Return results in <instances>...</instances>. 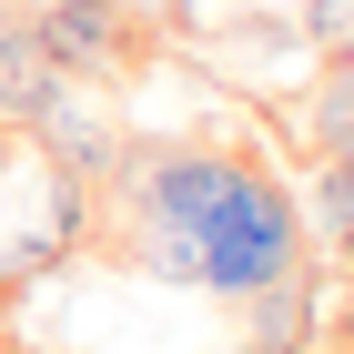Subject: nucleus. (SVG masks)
<instances>
[{
  "instance_id": "nucleus-4",
  "label": "nucleus",
  "mask_w": 354,
  "mask_h": 354,
  "mask_svg": "<svg viewBox=\"0 0 354 354\" xmlns=\"http://www.w3.org/2000/svg\"><path fill=\"white\" fill-rule=\"evenodd\" d=\"M61 91H71V71L41 51L30 10H0V132H30V122H41Z\"/></svg>"
},
{
  "instance_id": "nucleus-11",
  "label": "nucleus",
  "mask_w": 354,
  "mask_h": 354,
  "mask_svg": "<svg viewBox=\"0 0 354 354\" xmlns=\"http://www.w3.org/2000/svg\"><path fill=\"white\" fill-rule=\"evenodd\" d=\"M0 354H10V324H0Z\"/></svg>"
},
{
  "instance_id": "nucleus-9",
  "label": "nucleus",
  "mask_w": 354,
  "mask_h": 354,
  "mask_svg": "<svg viewBox=\"0 0 354 354\" xmlns=\"http://www.w3.org/2000/svg\"><path fill=\"white\" fill-rule=\"evenodd\" d=\"M304 30L314 51H354V0H304Z\"/></svg>"
},
{
  "instance_id": "nucleus-10",
  "label": "nucleus",
  "mask_w": 354,
  "mask_h": 354,
  "mask_svg": "<svg viewBox=\"0 0 354 354\" xmlns=\"http://www.w3.org/2000/svg\"><path fill=\"white\" fill-rule=\"evenodd\" d=\"M304 354H344V344H304Z\"/></svg>"
},
{
  "instance_id": "nucleus-8",
  "label": "nucleus",
  "mask_w": 354,
  "mask_h": 354,
  "mask_svg": "<svg viewBox=\"0 0 354 354\" xmlns=\"http://www.w3.org/2000/svg\"><path fill=\"white\" fill-rule=\"evenodd\" d=\"M51 263H61V243H51V233H10V243H0V294H21V283H41Z\"/></svg>"
},
{
  "instance_id": "nucleus-7",
  "label": "nucleus",
  "mask_w": 354,
  "mask_h": 354,
  "mask_svg": "<svg viewBox=\"0 0 354 354\" xmlns=\"http://www.w3.org/2000/svg\"><path fill=\"white\" fill-rule=\"evenodd\" d=\"M304 142H314V162H354V51H324L314 102H304Z\"/></svg>"
},
{
  "instance_id": "nucleus-1",
  "label": "nucleus",
  "mask_w": 354,
  "mask_h": 354,
  "mask_svg": "<svg viewBox=\"0 0 354 354\" xmlns=\"http://www.w3.org/2000/svg\"><path fill=\"white\" fill-rule=\"evenodd\" d=\"M283 263H304V213H294V192L263 183L253 162H233V183L213 192V213L192 223V294L243 304L253 283H273Z\"/></svg>"
},
{
  "instance_id": "nucleus-6",
  "label": "nucleus",
  "mask_w": 354,
  "mask_h": 354,
  "mask_svg": "<svg viewBox=\"0 0 354 354\" xmlns=\"http://www.w3.org/2000/svg\"><path fill=\"white\" fill-rule=\"evenodd\" d=\"M294 213H304V243L324 253V273H354V162H314Z\"/></svg>"
},
{
  "instance_id": "nucleus-12",
  "label": "nucleus",
  "mask_w": 354,
  "mask_h": 354,
  "mask_svg": "<svg viewBox=\"0 0 354 354\" xmlns=\"http://www.w3.org/2000/svg\"><path fill=\"white\" fill-rule=\"evenodd\" d=\"M233 354H253V344H233Z\"/></svg>"
},
{
  "instance_id": "nucleus-3",
  "label": "nucleus",
  "mask_w": 354,
  "mask_h": 354,
  "mask_svg": "<svg viewBox=\"0 0 354 354\" xmlns=\"http://www.w3.org/2000/svg\"><path fill=\"white\" fill-rule=\"evenodd\" d=\"M243 344L253 354L324 344V263H283L273 283H253V294H243Z\"/></svg>"
},
{
  "instance_id": "nucleus-5",
  "label": "nucleus",
  "mask_w": 354,
  "mask_h": 354,
  "mask_svg": "<svg viewBox=\"0 0 354 354\" xmlns=\"http://www.w3.org/2000/svg\"><path fill=\"white\" fill-rule=\"evenodd\" d=\"M30 142H41V162H61V172H82V183H102L111 162H122V132H111V111L91 102V82H71L41 122H30Z\"/></svg>"
},
{
  "instance_id": "nucleus-2",
  "label": "nucleus",
  "mask_w": 354,
  "mask_h": 354,
  "mask_svg": "<svg viewBox=\"0 0 354 354\" xmlns=\"http://www.w3.org/2000/svg\"><path fill=\"white\" fill-rule=\"evenodd\" d=\"M30 30H41V51H51L71 82H122L142 61V30H132L122 0H41Z\"/></svg>"
}]
</instances>
